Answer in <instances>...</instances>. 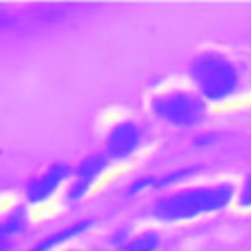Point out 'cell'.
<instances>
[{"mask_svg": "<svg viewBox=\"0 0 251 251\" xmlns=\"http://www.w3.org/2000/svg\"><path fill=\"white\" fill-rule=\"evenodd\" d=\"M233 198L235 184L229 180L180 186L161 194L151 206V216L163 224L190 222L224 212L233 204Z\"/></svg>", "mask_w": 251, "mask_h": 251, "instance_id": "cell-1", "label": "cell"}, {"mask_svg": "<svg viewBox=\"0 0 251 251\" xmlns=\"http://www.w3.org/2000/svg\"><path fill=\"white\" fill-rule=\"evenodd\" d=\"M188 78L194 92L208 102H226L241 88V71L226 53L208 49L194 55L188 63Z\"/></svg>", "mask_w": 251, "mask_h": 251, "instance_id": "cell-2", "label": "cell"}, {"mask_svg": "<svg viewBox=\"0 0 251 251\" xmlns=\"http://www.w3.org/2000/svg\"><path fill=\"white\" fill-rule=\"evenodd\" d=\"M149 110L163 124L188 129L200 126L206 120L208 104L194 90L171 88L155 94L149 102Z\"/></svg>", "mask_w": 251, "mask_h": 251, "instance_id": "cell-3", "label": "cell"}, {"mask_svg": "<svg viewBox=\"0 0 251 251\" xmlns=\"http://www.w3.org/2000/svg\"><path fill=\"white\" fill-rule=\"evenodd\" d=\"M143 145V129L133 120L116 122L104 137V155L108 161H127Z\"/></svg>", "mask_w": 251, "mask_h": 251, "instance_id": "cell-4", "label": "cell"}, {"mask_svg": "<svg viewBox=\"0 0 251 251\" xmlns=\"http://www.w3.org/2000/svg\"><path fill=\"white\" fill-rule=\"evenodd\" d=\"M71 176H73V167L69 163L59 161V163L49 165L43 173H39L37 176L27 180V184L24 188L25 204L37 206V204L51 200L57 194V190L71 180Z\"/></svg>", "mask_w": 251, "mask_h": 251, "instance_id": "cell-5", "label": "cell"}, {"mask_svg": "<svg viewBox=\"0 0 251 251\" xmlns=\"http://www.w3.org/2000/svg\"><path fill=\"white\" fill-rule=\"evenodd\" d=\"M92 226H94V220H92V218L78 220V222H75V224H71V226H65V227H61V229H57V231H51L49 235L41 237V239H39L35 245H31L27 251H55V249L67 245L69 241L80 237L82 233H86Z\"/></svg>", "mask_w": 251, "mask_h": 251, "instance_id": "cell-6", "label": "cell"}, {"mask_svg": "<svg viewBox=\"0 0 251 251\" xmlns=\"http://www.w3.org/2000/svg\"><path fill=\"white\" fill-rule=\"evenodd\" d=\"M108 165H110V161H108V157L104 153H88L73 169V176L71 178H75V180L86 184L88 188H92V184L104 175Z\"/></svg>", "mask_w": 251, "mask_h": 251, "instance_id": "cell-7", "label": "cell"}, {"mask_svg": "<svg viewBox=\"0 0 251 251\" xmlns=\"http://www.w3.org/2000/svg\"><path fill=\"white\" fill-rule=\"evenodd\" d=\"M200 171H202L200 165H184V167H176L173 171L155 175V188L153 190H175V188H180L182 182L190 180Z\"/></svg>", "mask_w": 251, "mask_h": 251, "instance_id": "cell-8", "label": "cell"}, {"mask_svg": "<svg viewBox=\"0 0 251 251\" xmlns=\"http://www.w3.org/2000/svg\"><path fill=\"white\" fill-rule=\"evenodd\" d=\"M29 226V212H27V206L20 204V206H14L2 220H0V227L2 231L12 239L14 235H22Z\"/></svg>", "mask_w": 251, "mask_h": 251, "instance_id": "cell-9", "label": "cell"}, {"mask_svg": "<svg viewBox=\"0 0 251 251\" xmlns=\"http://www.w3.org/2000/svg\"><path fill=\"white\" fill-rule=\"evenodd\" d=\"M161 247V233L157 229H143L129 237L122 251H159Z\"/></svg>", "mask_w": 251, "mask_h": 251, "instance_id": "cell-10", "label": "cell"}, {"mask_svg": "<svg viewBox=\"0 0 251 251\" xmlns=\"http://www.w3.org/2000/svg\"><path fill=\"white\" fill-rule=\"evenodd\" d=\"M153 188H155V175H139L127 184L126 194L127 196H139V194L153 190Z\"/></svg>", "mask_w": 251, "mask_h": 251, "instance_id": "cell-11", "label": "cell"}, {"mask_svg": "<svg viewBox=\"0 0 251 251\" xmlns=\"http://www.w3.org/2000/svg\"><path fill=\"white\" fill-rule=\"evenodd\" d=\"M220 137L222 135L216 129H202L192 137V147L194 149H210L220 143Z\"/></svg>", "mask_w": 251, "mask_h": 251, "instance_id": "cell-12", "label": "cell"}, {"mask_svg": "<svg viewBox=\"0 0 251 251\" xmlns=\"http://www.w3.org/2000/svg\"><path fill=\"white\" fill-rule=\"evenodd\" d=\"M233 202L239 208H251V173L235 186V198Z\"/></svg>", "mask_w": 251, "mask_h": 251, "instance_id": "cell-13", "label": "cell"}, {"mask_svg": "<svg viewBox=\"0 0 251 251\" xmlns=\"http://www.w3.org/2000/svg\"><path fill=\"white\" fill-rule=\"evenodd\" d=\"M133 233H131V229H129V226H120L118 229H114L112 233H110V237H108V243L112 245V247H116V249H124L126 247V243L129 241V237H131Z\"/></svg>", "mask_w": 251, "mask_h": 251, "instance_id": "cell-14", "label": "cell"}, {"mask_svg": "<svg viewBox=\"0 0 251 251\" xmlns=\"http://www.w3.org/2000/svg\"><path fill=\"white\" fill-rule=\"evenodd\" d=\"M8 249H10V237L0 227V251H8Z\"/></svg>", "mask_w": 251, "mask_h": 251, "instance_id": "cell-15", "label": "cell"}, {"mask_svg": "<svg viewBox=\"0 0 251 251\" xmlns=\"http://www.w3.org/2000/svg\"><path fill=\"white\" fill-rule=\"evenodd\" d=\"M71 251H75V249H71Z\"/></svg>", "mask_w": 251, "mask_h": 251, "instance_id": "cell-16", "label": "cell"}]
</instances>
